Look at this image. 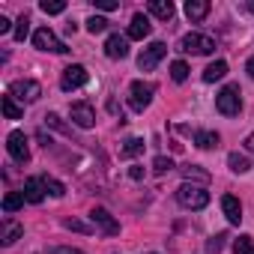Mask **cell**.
<instances>
[{
    "label": "cell",
    "instance_id": "1",
    "mask_svg": "<svg viewBox=\"0 0 254 254\" xmlns=\"http://www.w3.org/2000/svg\"><path fill=\"white\" fill-rule=\"evenodd\" d=\"M177 200H180V206H186V209H203V206L209 203V191H206L203 186H189V183H183V186L177 189Z\"/></svg>",
    "mask_w": 254,
    "mask_h": 254
},
{
    "label": "cell",
    "instance_id": "5",
    "mask_svg": "<svg viewBox=\"0 0 254 254\" xmlns=\"http://www.w3.org/2000/svg\"><path fill=\"white\" fill-rule=\"evenodd\" d=\"M165 54H168V45H165V42H153L150 48L141 51V57H138V69H141V72H153V69L165 60Z\"/></svg>",
    "mask_w": 254,
    "mask_h": 254
},
{
    "label": "cell",
    "instance_id": "38",
    "mask_svg": "<svg viewBox=\"0 0 254 254\" xmlns=\"http://www.w3.org/2000/svg\"><path fill=\"white\" fill-rule=\"evenodd\" d=\"M129 177H132V180H144V168H141V165L129 168Z\"/></svg>",
    "mask_w": 254,
    "mask_h": 254
},
{
    "label": "cell",
    "instance_id": "42",
    "mask_svg": "<svg viewBox=\"0 0 254 254\" xmlns=\"http://www.w3.org/2000/svg\"><path fill=\"white\" fill-rule=\"evenodd\" d=\"M248 9H251V12H254V0H251V3H248Z\"/></svg>",
    "mask_w": 254,
    "mask_h": 254
},
{
    "label": "cell",
    "instance_id": "31",
    "mask_svg": "<svg viewBox=\"0 0 254 254\" xmlns=\"http://www.w3.org/2000/svg\"><path fill=\"white\" fill-rule=\"evenodd\" d=\"M233 254H254V245H251V236H239L233 242Z\"/></svg>",
    "mask_w": 254,
    "mask_h": 254
},
{
    "label": "cell",
    "instance_id": "19",
    "mask_svg": "<svg viewBox=\"0 0 254 254\" xmlns=\"http://www.w3.org/2000/svg\"><path fill=\"white\" fill-rule=\"evenodd\" d=\"M224 75H227V63H224V60H215V63H209V66L203 69V81H206V84L221 81Z\"/></svg>",
    "mask_w": 254,
    "mask_h": 254
},
{
    "label": "cell",
    "instance_id": "18",
    "mask_svg": "<svg viewBox=\"0 0 254 254\" xmlns=\"http://www.w3.org/2000/svg\"><path fill=\"white\" fill-rule=\"evenodd\" d=\"M150 12L162 21H171L174 18V3L171 0H150Z\"/></svg>",
    "mask_w": 254,
    "mask_h": 254
},
{
    "label": "cell",
    "instance_id": "6",
    "mask_svg": "<svg viewBox=\"0 0 254 254\" xmlns=\"http://www.w3.org/2000/svg\"><path fill=\"white\" fill-rule=\"evenodd\" d=\"M9 96H15L21 102H36L42 96V84L39 81H30V78H18V81H12Z\"/></svg>",
    "mask_w": 254,
    "mask_h": 254
},
{
    "label": "cell",
    "instance_id": "28",
    "mask_svg": "<svg viewBox=\"0 0 254 254\" xmlns=\"http://www.w3.org/2000/svg\"><path fill=\"white\" fill-rule=\"evenodd\" d=\"M27 33H30V18H27V15H21V18L15 21V39H18V42H24V39H27Z\"/></svg>",
    "mask_w": 254,
    "mask_h": 254
},
{
    "label": "cell",
    "instance_id": "24",
    "mask_svg": "<svg viewBox=\"0 0 254 254\" xmlns=\"http://www.w3.org/2000/svg\"><path fill=\"white\" fill-rule=\"evenodd\" d=\"M0 102H3V114H6V120H21V114H24V111L15 105V96H3Z\"/></svg>",
    "mask_w": 254,
    "mask_h": 254
},
{
    "label": "cell",
    "instance_id": "11",
    "mask_svg": "<svg viewBox=\"0 0 254 254\" xmlns=\"http://www.w3.org/2000/svg\"><path fill=\"white\" fill-rule=\"evenodd\" d=\"M90 218H93V224H99V230H102L105 236H117V233H120V221H117L108 209L96 206V209L90 212Z\"/></svg>",
    "mask_w": 254,
    "mask_h": 254
},
{
    "label": "cell",
    "instance_id": "40",
    "mask_svg": "<svg viewBox=\"0 0 254 254\" xmlns=\"http://www.w3.org/2000/svg\"><path fill=\"white\" fill-rule=\"evenodd\" d=\"M245 72H248V75L254 78V57H248V63H245Z\"/></svg>",
    "mask_w": 254,
    "mask_h": 254
},
{
    "label": "cell",
    "instance_id": "29",
    "mask_svg": "<svg viewBox=\"0 0 254 254\" xmlns=\"http://www.w3.org/2000/svg\"><path fill=\"white\" fill-rule=\"evenodd\" d=\"M63 227L78 230V233H93V230H96V224H84V221H78V218H66V221H63Z\"/></svg>",
    "mask_w": 254,
    "mask_h": 254
},
{
    "label": "cell",
    "instance_id": "22",
    "mask_svg": "<svg viewBox=\"0 0 254 254\" xmlns=\"http://www.w3.org/2000/svg\"><path fill=\"white\" fill-rule=\"evenodd\" d=\"M227 165H230L233 174H248V171H251L248 156H239V153H230V156H227Z\"/></svg>",
    "mask_w": 254,
    "mask_h": 254
},
{
    "label": "cell",
    "instance_id": "34",
    "mask_svg": "<svg viewBox=\"0 0 254 254\" xmlns=\"http://www.w3.org/2000/svg\"><path fill=\"white\" fill-rule=\"evenodd\" d=\"M171 168H174L171 159H165V156H156V159H153V171H156V174H168Z\"/></svg>",
    "mask_w": 254,
    "mask_h": 254
},
{
    "label": "cell",
    "instance_id": "35",
    "mask_svg": "<svg viewBox=\"0 0 254 254\" xmlns=\"http://www.w3.org/2000/svg\"><path fill=\"white\" fill-rule=\"evenodd\" d=\"M45 123L51 126V129H60L63 135H72V129H66V126L60 123V117H57V114H45Z\"/></svg>",
    "mask_w": 254,
    "mask_h": 254
},
{
    "label": "cell",
    "instance_id": "39",
    "mask_svg": "<svg viewBox=\"0 0 254 254\" xmlns=\"http://www.w3.org/2000/svg\"><path fill=\"white\" fill-rule=\"evenodd\" d=\"M9 30H12L9 18H6V15H0V33H9Z\"/></svg>",
    "mask_w": 254,
    "mask_h": 254
},
{
    "label": "cell",
    "instance_id": "4",
    "mask_svg": "<svg viewBox=\"0 0 254 254\" xmlns=\"http://www.w3.org/2000/svg\"><path fill=\"white\" fill-rule=\"evenodd\" d=\"M153 93H156V87L150 81H132V87H129V105H132V111H144L153 102Z\"/></svg>",
    "mask_w": 254,
    "mask_h": 254
},
{
    "label": "cell",
    "instance_id": "30",
    "mask_svg": "<svg viewBox=\"0 0 254 254\" xmlns=\"http://www.w3.org/2000/svg\"><path fill=\"white\" fill-rule=\"evenodd\" d=\"M224 239H227V233H215V236H209V242H206V254H218V251L224 248Z\"/></svg>",
    "mask_w": 254,
    "mask_h": 254
},
{
    "label": "cell",
    "instance_id": "12",
    "mask_svg": "<svg viewBox=\"0 0 254 254\" xmlns=\"http://www.w3.org/2000/svg\"><path fill=\"white\" fill-rule=\"evenodd\" d=\"M105 54L111 60H123V57H129V39L120 36V33H111L105 39Z\"/></svg>",
    "mask_w": 254,
    "mask_h": 254
},
{
    "label": "cell",
    "instance_id": "2",
    "mask_svg": "<svg viewBox=\"0 0 254 254\" xmlns=\"http://www.w3.org/2000/svg\"><path fill=\"white\" fill-rule=\"evenodd\" d=\"M215 108H218V114H224V117H236V114L242 111L239 87H236V84H227V87L215 96Z\"/></svg>",
    "mask_w": 254,
    "mask_h": 254
},
{
    "label": "cell",
    "instance_id": "23",
    "mask_svg": "<svg viewBox=\"0 0 254 254\" xmlns=\"http://www.w3.org/2000/svg\"><path fill=\"white\" fill-rule=\"evenodd\" d=\"M24 191H9L6 197H3V212H18L21 206H24Z\"/></svg>",
    "mask_w": 254,
    "mask_h": 254
},
{
    "label": "cell",
    "instance_id": "21",
    "mask_svg": "<svg viewBox=\"0 0 254 254\" xmlns=\"http://www.w3.org/2000/svg\"><path fill=\"white\" fill-rule=\"evenodd\" d=\"M194 144L200 147V150H215L218 147V132H194Z\"/></svg>",
    "mask_w": 254,
    "mask_h": 254
},
{
    "label": "cell",
    "instance_id": "7",
    "mask_svg": "<svg viewBox=\"0 0 254 254\" xmlns=\"http://www.w3.org/2000/svg\"><path fill=\"white\" fill-rule=\"evenodd\" d=\"M33 45H36L39 51H57V54H66V51H69V45L60 42V39L54 36V30H48V27H39V30L33 33Z\"/></svg>",
    "mask_w": 254,
    "mask_h": 254
},
{
    "label": "cell",
    "instance_id": "25",
    "mask_svg": "<svg viewBox=\"0 0 254 254\" xmlns=\"http://www.w3.org/2000/svg\"><path fill=\"white\" fill-rule=\"evenodd\" d=\"M39 9L45 15H60V12H66V3H63V0H42Z\"/></svg>",
    "mask_w": 254,
    "mask_h": 254
},
{
    "label": "cell",
    "instance_id": "3",
    "mask_svg": "<svg viewBox=\"0 0 254 254\" xmlns=\"http://www.w3.org/2000/svg\"><path fill=\"white\" fill-rule=\"evenodd\" d=\"M180 51H186V54H212L215 42L209 36H203V33H186L180 39Z\"/></svg>",
    "mask_w": 254,
    "mask_h": 254
},
{
    "label": "cell",
    "instance_id": "15",
    "mask_svg": "<svg viewBox=\"0 0 254 254\" xmlns=\"http://www.w3.org/2000/svg\"><path fill=\"white\" fill-rule=\"evenodd\" d=\"M221 209H224V215H227L230 224H239V221H242V203H239L233 194H224V197H221Z\"/></svg>",
    "mask_w": 254,
    "mask_h": 254
},
{
    "label": "cell",
    "instance_id": "16",
    "mask_svg": "<svg viewBox=\"0 0 254 254\" xmlns=\"http://www.w3.org/2000/svg\"><path fill=\"white\" fill-rule=\"evenodd\" d=\"M209 0H189L186 3V15H189V21H203L206 15H209Z\"/></svg>",
    "mask_w": 254,
    "mask_h": 254
},
{
    "label": "cell",
    "instance_id": "8",
    "mask_svg": "<svg viewBox=\"0 0 254 254\" xmlns=\"http://www.w3.org/2000/svg\"><path fill=\"white\" fill-rule=\"evenodd\" d=\"M6 150H9L12 162H18V165H27V162H30V147H27L24 132H9V138H6Z\"/></svg>",
    "mask_w": 254,
    "mask_h": 254
},
{
    "label": "cell",
    "instance_id": "14",
    "mask_svg": "<svg viewBox=\"0 0 254 254\" xmlns=\"http://www.w3.org/2000/svg\"><path fill=\"white\" fill-rule=\"evenodd\" d=\"M153 33V24H150V18L147 15H135L132 18V24H129V30H126V39H147Z\"/></svg>",
    "mask_w": 254,
    "mask_h": 254
},
{
    "label": "cell",
    "instance_id": "13",
    "mask_svg": "<svg viewBox=\"0 0 254 254\" xmlns=\"http://www.w3.org/2000/svg\"><path fill=\"white\" fill-rule=\"evenodd\" d=\"M45 177H30L27 183H24V197H27V203H42L45 200Z\"/></svg>",
    "mask_w": 254,
    "mask_h": 254
},
{
    "label": "cell",
    "instance_id": "26",
    "mask_svg": "<svg viewBox=\"0 0 254 254\" xmlns=\"http://www.w3.org/2000/svg\"><path fill=\"white\" fill-rule=\"evenodd\" d=\"M183 177H186V180H200V183H209V171H203V168H197V165L183 168Z\"/></svg>",
    "mask_w": 254,
    "mask_h": 254
},
{
    "label": "cell",
    "instance_id": "17",
    "mask_svg": "<svg viewBox=\"0 0 254 254\" xmlns=\"http://www.w3.org/2000/svg\"><path fill=\"white\" fill-rule=\"evenodd\" d=\"M21 233H24V224L6 218V221H3V236H0V242H3V245H12L15 239H21Z\"/></svg>",
    "mask_w": 254,
    "mask_h": 254
},
{
    "label": "cell",
    "instance_id": "41",
    "mask_svg": "<svg viewBox=\"0 0 254 254\" xmlns=\"http://www.w3.org/2000/svg\"><path fill=\"white\" fill-rule=\"evenodd\" d=\"M245 147H248V150H251V153H254V132H251V135H248V138H245Z\"/></svg>",
    "mask_w": 254,
    "mask_h": 254
},
{
    "label": "cell",
    "instance_id": "37",
    "mask_svg": "<svg viewBox=\"0 0 254 254\" xmlns=\"http://www.w3.org/2000/svg\"><path fill=\"white\" fill-rule=\"evenodd\" d=\"M48 254H84L78 248H66V245H57V248H48Z\"/></svg>",
    "mask_w": 254,
    "mask_h": 254
},
{
    "label": "cell",
    "instance_id": "10",
    "mask_svg": "<svg viewBox=\"0 0 254 254\" xmlns=\"http://www.w3.org/2000/svg\"><path fill=\"white\" fill-rule=\"evenodd\" d=\"M84 84H87V69H84V66L75 63V66H66V69H63L60 87H63L66 93H69V90H78V87H84Z\"/></svg>",
    "mask_w": 254,
    "mask_h": 254
},
{
    "label": "cell",
    "instance_id": "27",
    "mask_svg": "<svg viewBox=\"0 0 254 254\" xmlns=\"http://www.w3.org/2000/svg\"><path fill=\"white\" fill-rule=\"evenodd\" d=\"M171 78H174L177 84H183V81L189 78V66H186L183 60H174V63H171Z\"/></svg>",
    "mask_w": 254,
    "mask_h": 254
},
{
    "label": "cell",
    "instance_id": "36",
    "mask_svg": "<svg viewBox=\"0 0 254 254\" xmlns=\"http://www.w3.org/2000/svg\"><path fill=\"white\" fill-rule=\"evenodd\" d=\"M93 6H96V9H102V12H114V9H120L117 0H93Z\"/></svg>",
    "mask_w": 254,
    "mask_h": 254
},
{
    "label": "cell",
    "instance_id": "32",
    "mask_svg": "<svg viewBox=\"0 0 254 254\" xmlns=\"http://www.w3.org/2000/svg\"><path fill=\"white\" fill-rule=\"evenodd\" d=\"M87 30L96 36V33H102V30H108V21L102 18V15H93V18H87Z\"/></svg>",
    "mask_w": 254,
    "mask_h": 254
},
{
    "label": "cell",
    "instance_id": "20",
    "mask_svg": "<svg viewBox=\"0 0 254 254\" xmlns=\"http://www.w3.org/2000/svg\"><path fill=\"white\" fill-rule=\"evenodd\" d=\"M144 147H147V144H144V138H129V141L123 144L120 156H123V159H135V156H141V153H144Z\"/></svg>",
    "mask_w": 254,
    "mask_h": 254
},
{
    "label": "cell",
    "instance_id": "33",
    "mask_svg": "<svg viewBox=\"0 0 254 254\" xmlns=\"http://www.w3.org/2000/svg\"><path fill=\"white\" fill-rule=\"evenodd\" d=\"M45 189H48V194H54V197H63V194H66V186H63L60 180H51V177H45Z\"/></svg>",
    "mask_w": 254,
    "mask_h": 254
},
{
    "label": "cell",
    "instance_id": "9",
    "mask_svg": "<svg viewBox=\"0 0 254 254\" xmlns=\"http://www.w3.org/2000/svg\"><path fill=\"white\" fill-rule=\"evenodd\" d=\"M69 114H72V123L81 126V129H93L96 126V111H93L90 102H75Z\"/></svg>",
    "mask_w": 254,
    "mask_h": 254
}]
</instances>
